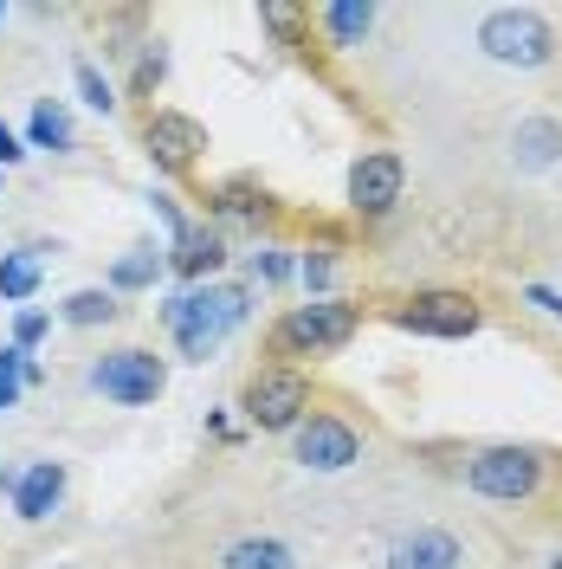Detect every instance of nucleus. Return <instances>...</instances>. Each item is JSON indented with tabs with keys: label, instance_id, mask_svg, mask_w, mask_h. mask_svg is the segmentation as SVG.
<instances>
[{
	"label": "nucleus",
	"instance_id": "1",
	"mask_svg": "<svg viewBox=\"0 0 562 569\" xmlns=\"http://www.w3.org/2000/svg\"><path fill=\"white\" fill-rule=\"evenodd\" d=\"M252 318V291L247 284H181V291H169L162 298V330L175 337V350L188 356V362H208L240 323Z\"/></svg>",
	"mask_w": 562,
	"mask_h": 569
},
{
	"label": "nucleus",
	"instance_id": "2",
	"mask_svg": "<svg viewBox=\"0 0 562 569\" xmlns=\"http://www.w3.org/2000/svg\"><path fill=\"white\" fill-rule=\"evenodd\" d=\"M550 466L556 453L550 447H530V440H498V447H479L465 460V486L492 505H530V498L550 486Z\"/></svg>",
	"mask_w": 562,
	"mask_h": 569
},
{
	"label": "nucleus",
	"instance_id": "3",
	"mask_svg": "<svg viewBox=\"0 0 562 569\" xmlns=\"http://www.w3.org/2000/svg\"><path fill=\"white\" fill-rule=\"evenodd\" d=\"M556 27H550V13L543 7H492L485 20H479V52L504 71H543L556 66Z\"/></svg>",
	"mask_w": 562,
	"mask_h": 569
},
{
	"label": "nucleus",
	"instance_id": "4",
	"mask_svg": "<svg viewBox=\"0 0 562 569\" xmlns=\"http://www.w3.org/2000/svg\"><path fill=\"white\" fill-rule=\"evenodd\" d=\"M355 330H362L355 305H343V298H304V305H291L272 323V350L279 356H337L355 343Z\"/></svg>",
	"mask_w": 562,
	"mask_h": 569
},
{
	"label": "nucleus",
	"instance_id": "5",
	"mask_svg": "<svg viewBox=\"0 0 562 569\" xmlns=\"http://www.w3.org/2000/svg\"><path fill=\"white\" fill-rule=\"evenodd\" d=\"M91 395H104L117 408H155L162 389H169V362L142 343H123V350H104L91 369H84Z\"/></svg>",
	"mask_w": 562,
	"mask_h": 569
},
{
	"label": "nucleus",
	"instance_id": "6",
	"mask_svg": "<svg viewBox=\"0 0 562 569\" xmlns=\"http://www.w3.org/2000/svg\"><path fill=\"white\" fill-rule=\"evenodd\" d=\"M240 415H247L252 433H298V421L311 415V376L291 369V362L259 369L240 389Z\"/></svg>",
	"mask_w": 562,
	"mask_h": 569
},
{
	"label": "nucleus",
	"instance_id": "7",
	"mask_svg": "<svg viewBox=\"0 0 562 569\" xmlns=\"http://www.w3.org/2000/svg\"><path fill=\"white\" fill-rule=\"evenodd\" d=\"M388 318L401 323V330H414V337H472L479 323H485V305L472 298V291H459V284H426V291H408Z\"/></svg>",
	"mask_w": 562,
	"mask_h": 569
},
{
	"label": "nucleus",
	"instance_id": "8",
	"mask_svg": "<svg viewBox=\"0 0 562 569\" xmlns=\"http://www.w3.org/2000/svg\"><path fill=\"white\" fill-rule=\"evenodd\" d=\"M291 460L304 466V472H350L355 460H362V427L343 421V415H323V408H311L304 421H298V433H291Z\"/></svg>",
	"mask_w": 562,
	"mask_h": 569
},
{
	"label": "nucleus",
	"instance_id": "9",
	"mask_svg": "<svg viewBox=\"0 0 562 569\" xmlns=\"http://www.w3.org/2000/svg\"><path fill=\"white\" fill-rule=\"evenodd\" d=\"M408 194V162L401 149H362L350 162V213L355 220H388Z\"/></svg>",
	"mask_w": 562,
	"mask_h": 569
},
{
	"label": "nucleus",
	"instance_id": "10",
	"mask_svg": "<svg viewBox=\"0 0 562 569\" xmlns=\"http://www.w3.org/2000/svg\"><path fill=\"white\" fill-rule=\"evenodd\" d=\"M142 149H149V162L162 169V176H188L194 162H201V149H208V130L188 117V110H149L142 117Z\"/></svg>",
	"mask_w": 562,
	"mask_h": 569
},
{
	"label": "nucleus",
	"instance_id": "11",
	"mask_svg": "<svg viewBox=\"0 0 562 569\" xmlns=\"http://www.w3.org/2000/svg\"><path fill=\"white\" fill-rule=\"evenodd\" d=\"M227 259H233L227 233L208 227V220H188V233L169 247V272H175L181 284H213L220 272H227Z\"/></svg>",
	"mask_w": 562,
	"mask_h": 569
},
{
	"label": "nucleus",
	"instance_id": "12",
	"mask_svg": "<svg viewBox=\"0 0 562 569\" xmlns=\"http://www.w3.org/2000/svg\"><path fill=\"white\" fill-rule=\"evenodd\" d=\"M556 162H562V117H550V110L518 117V130H511V169L518 176H543Z\"/></svg>",
	"mask_w": 562,
	"mask_h": 569
},
{
	"label": "nucleus",
	"instance_id": "13",
	"mask_svg": "<svg viewBox=\"0 0 562 569\" xmlns=\"http://www.w3.org/2000/svg\"><path fill=\"white\" fill-rule=\"evenodd\" d=\"M459 563H465V543L446 525H421V531L388 543V569H459Z\"/></svg>",
	"mask_w": 562,
	"mask_h": 569
},
{
	"label": "nucleus",
	"instance_id": "14",
	"mask_svg": "<svg viewBox=\"0 0 562 569\" xmlns=\"http://www.w3.org/2000/svg\"><path fill=\"white\" fill-rule=\"evenodd\" d=\"M375 20H382L375 0H323V7H311V27L323 33L330 52H355L362 39L375 33Z\"/></svg>",
	"mask_w": 562,
	"mask_h": 569
},
{
	"label": "nucleus",
	"instance_id": "15",
	"mask_svg": "<svg viewBox=\"0 0 562 569\" xmlns=\"http://www.w3.org/2000/svg\"><path fill=\"white\" fill-rule=\"evenodd\" d=\"M59 505H66V460H27L20 466V492H13L20 525H46Z\"/></svg>",
	"mask_w": 562,
	"mask_h": 569
},
{
	"label": "nucleus",
	"instance_id": "16",
	"mask_svg": "<svg viewBox=\"0 0 562 569\" xmlns=\"http://www.w3.org/2000/svg\"><path fill=\"white\" fill-rule=\"evenodd\" d=\"M46 252L59 247H13L0 252V305H13V311H27L39 298V284H46Z\"/></svg>",
	"mask_w": 562,
	"mask_h": 569
},
{
	"label": "nucleus",
	"instance_id": "17",
	"mask_svg": "<svg viewBox=\"0 0 562 569\" xmlns=\"http://www.w3.org/2000/svg\"><path fill=\"white\" fill-rule=\"evenodd\" d=\"M20 142H27V156H33V149H46V156H66V149H78V130H71L66 98H39V104L27 110V130H20Z\"/></svg>",
	"mask_w": 562,
	"mask_h": 569
},
{
	"label": "nucleus",
	"instance_id": "18",
	"mask_svg": "<svg viewBox=\"0 0 562 569\" xmlns=\"http://www.w3.org/2000/svg\"><path fill=\"white\" fill-rule=\"evenodd\" d=\"M169 272V247H130V252H117L110 259V272H104V291H155V279Z\"/></svg>",
	"mask_w": 562,
	"mask_h": 569
},
{
	"label": "nucleus",
	"instance_id": "19",
	"mask_svg": "<svg viewBox=\"0 0 562 569\" xmlns=\"http://www.w3.org/2000/svg\"><path fill=\"white\" fill-rule=\"evenodd\" d=\"M220 569H298V550L284 537H233L220 550Z\"/></svg>",
	"mask_w": 562,
	"mask_h": 569
},
{
	"label": "nucleus",
	"instance_id": "20",
	"mask_svg": "<svg viewBox=\"0 0 562 569\" xmlns=\"http://www.w3.org/2000/svg\"><path fill=\"white\" fill-rule=\"evenodd\" d=\"M117 318H123V305H117V291H104V284H78L66 305H59V323H71V330H104Z\"/></svg>",
	"mask_w": 562,
	"mask_h": 569
},
{
	"label": "nucleus",
	"instance_id": "21",
	"mask_svg": "<svg viewBox=\"0 0 562 569\" xmlns=\"http://www.w3.org/2000/svg\"><path fill=\"white\" fill-rule=\"evenodd\" d=\"M213 213H220V220H252V227H259V220L272 213V194H265L252 176H233V181L213 188Z\"/></svg>",
	"mask_w": 562,
	"mask_h": 569
},
{
	"label": "nucleus",
	"instance_id": "22",
	"mask_svg": "<svg viewBox=\"0 0 562 569\" xmlns=\"http://www.w3.org/2000/svg\"><path fill=\"white\" fill-rule=\"evenodd\" d=\"M46 382V369H39L27 350H13V343H0V415L7 408H20V395L27 389H39Z\"/></svg>",
	"mask_w": 562,
	"mask_h": 569
},
{
	"label": "nucleus",
	"instance_id": "23",
	"mask_svg": "<svg viewBox=\"0 0 562 569\" xmlns=\"http://www.w3.org/2000/svg\"><path fill=\"white\" fill-rule=\"evenodd\" d=\"M259 27L279 39V46H304V33H311V7H291V0H259Z\"/></svg>",
	"mask_w": 562,
	"mask_h": 569
},
{
	"label": "nucleus",
	"instance_id": "24",
	"mask_svg": "<svg viewBox=\"0 0 562 569\" xmlns=\"http://www.w3.org/2000/svg\"><path fill=\"white\" fill-rule=\"evenodd\" d=\"M298 284L311 298H337V247H304L298 252Z\"/></svg>",
	"mask_w": 562,
	"mask_h": 569
},
{
	"label": "nucleus",
	"instance_id": "25",
	"mask_svg": "<svg viewBox=\"0 0 562 569\" xmlns=\"http://www.w3.org/2000/svg\"><path fill=\"white\" fill-rule=\"evenodd\" d=\"M169 78V46L162 39H142L137 46V71H130V98H155Z\"/></svg>",
	"mask_w": 562,
	"mask_h": 569
},
{
	"label": "nucleus",
	"instance_id": "26",
	"mask_svg": "<svg viewBox=\"0 0 562 569\" xmlns=\"http://www.w3.org/2000/svg\"><path fill=\"white\" fill-rule=\"evenodd\" d=\"M71 84H78V98L98 110V117H110V110L123 104V98H117V84H110V78L91 66V59H78V66H71Z\"/></svg>",
	"mask_w": 562,
	"mask_h": 569
},
{
	"label": "nucleus",
	"instance_id": "27",
	"mask_svg": "<svg viewBox=\"0 0 562 569\" xmlns=\"http://www.w3.org/2000/svg\"><path fill=\"white\" fill-rule=\"evenodd\" d=\"M247 272H252V284H291L298 279V252L291 247H259L247 259Z\"/></svg>",
	"mask_w": 562,
	"mask_h": 569
},
{
	"label": "nucleus",
	"instance_id": "28",
	"mask_svg": "<svg viewBox=\"0 0 562 569\" xmlns=\"http://www.w3.org/2000/svg\"><path fill=\"white\" fill-rule=\"evenodd\" d=\"M46 330H52V318L27 305V311H13V337H7V343H13V350H27V356H33L39 343H46Z\"/></svg>",
	"mask_w": 562,
	"mask_h": 569
},
{
	"label": "nucleus",
	"instance_id": "29",
	"mask_svg": "<svg viewBox=\"0 0 562 569\" xmlns=\"http://www.w3.org/2000/svg\"><path fill=\"white\" fill-rule=\"evenodd\" d=\"M524 305H530V311H543L550 323H562V291H556V284L530 279V284H524Z\"/></svg>",
	"mask_w": 562,
	"mask_h": 569
},
{
	"label": "nucleus",
	"instance_id": "30",
	"mask_svg": "<svg viewBox=\"0 0 562 569\" xmlns=\"http://www.w3.org/2000/svg\"><path fill=\"white\" fill-rule=\"evenodd\" d=\"M149 208H155V220L169 227V247H175L181 233H188V213L175 208V194H162V188H155V194H149Z\"/></svg>",
	"mask_w": 562,
	"mask_h": 569
},
{
	"label": "nucleus",
	"instance_id": "31",
	"mask_svg": "<svg viewBox=\"0 0 562 569\" xmlns=\"http://www.w3.org/2000/svg\"><path fill=\"white\" fill-rule=\"evenodd\" d=\"M13 162H27V142H20V130H13V123L0 117V176H7Z\"/></svg>",
	"mask_w": 562,
	"mask_h": 569
},
{
	"label": "nucleus",
	"instance_id": "32",
	"mask_svg": "<svg viewBox=\"0 0 562 569\" xmlns=\"http://www.w3.org/2000/svg\"><path fill=\"white\" fill-rule=\"evenodd\" d=\"M20 492V466H0V498H13Z\"/></svg>",
	"mask_w": 562,
	"mask_h": 569
},
{
	"label": "nucleus",
	"instance_id": "33",
	"mask_svg": "<svg viewBox=\"0 0 562 569\" xmlns=\"http://www.w3.org/2000/svg\"><path fill=\"white\" fill-rule=\"evenodd\" d=\"M543 569H562V550H550V557H543Z\"/></svg>",
	"mask_w": 562,
	"mask_h": 569
},
{
	"label": "nucleus",
	"instance_id": "34",
	"mask_svg": "<svg viewBox=\"0 0 562 569\" xmlns=\"http://www.w3.org/2000/svg\"><path fill=\"white\" fill-rule=\"evenodd\" d=\"M7 20H13V7H7V0H0V27H7Z\"/></svg>",
	"mask_w": 562,
	"mask_h": 569
},
{
	"label": "nucleus",
	"instance_id": "35",
	"mask_svg": "<svg viewBox=\"0 0 562 569\" xmlns=\"http://www.w3.org/2000/svg\"><path fill=\"white\" fill-rule=\"evenodd\" d=\"M0 194H7V176H0Z\"/></svg>",
	"mask_w": 562,
	"mask_h": 569
}]
</instances>
